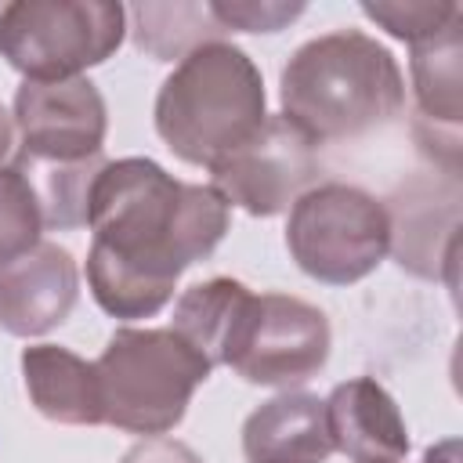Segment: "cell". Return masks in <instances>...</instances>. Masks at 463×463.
Instances as JSON below:
<instances>
[{
  "label": "cell",
  "instance_id": "d6986e66",
  "mask_svg": "<svg viewBox=\"0 0 463 463\" xmlns=\"http://www.w3.org/2000/svg\"><path fill=\"white\" fill-rule=\"evenodd\" d=\"M362 14L380 29H387L394 40H405L412 47L449 29L463 14V7L441 0H376V4H362Z\"/></svg>",
  "mask_w": 463,
  "mask_h": 463
},
{
  "label": "cell",
  "instance_id": "5b68a950",
  "mask_svg": "<svg viewBox=\"0 0 463 463\" xmlns=\"http://www.w3.org/2000/svg\"><path fill=\"white\" fill-rule=\"evenodd\" d=\"M127 33L112 0H14L0 14V58L33 83L76 80L109 61Z\"/></svg>",
  "mask_w": 463,
  "mask_h": 463
},
{
  "label": "cell",
  "instance_id": "7402d4cb",
  "mask_svg": "<svg viewBox=\"0 0 463 463\" xmlns=\"http://www.w3.org/2000/svg\"><path fill=\"white\" fill-rule=\"evenodd\" d=\"M423 463H459V441L456 438H445V441L430 445L423 452Z\"/></svg>",
  "mask_w": 463,
  "mask_h": 463
},
{
  "label": "cell",
  "instance_id": "3957f363",
  "mask_svg": "<svg viewBox=\"0 0 463 463\" xmlns=\"http://www.w3.org/2000/svg\"><path fill=\"white\" fill-rule=\"evenodd\" d=\"M156 134L192 166H217L268 119V94L253 58L213 40L184 54L156 94Z\"/></svg>",
  "mask_w": 463,
  "mask_h": 463
},
{
  "label": "cell",
  "instance_id": "7c38bea8",
  "mask_svg": "<svg viewBox=\"0 0 463 463\" xmlns=\"http://www.w3.org/2000/svg\"><path fill=\"white\" fill-rule=\"evenodd\" d=\"M322 405L333 452H344L351 463H405V420L398 412V402L373 376L336 383Z\"/></svg>",
  "mask_w": 463,
  "mask_h": 463
},
{
  "label": "cell",
  "instance_id": "5bb4252c",
  "mask_svg": "<svg viewBox=\"0 0 463 463\" xmlns=\"http://www.w3.org/2000/svg\"><path fill=\"white\" fill-rule=\"evenodd\" d=\"M22 380L33 409L61 427H98L101 391L94 362L58 344H33L22 351Z\"/></svg>",
  "mask_w": 463,
  "mask_h": 463
},
{
  "label": "cell",
  "instance_id": "603a6c76",
  "mask_svg": "<svg viewBox=\"0 0 463 463\" xmlns=\"http://www.w3.org/2000/svg\"><path fill=\"white\" fill-rule=\"evenodd\" d=\"M14 152V119L11 112L0 105V166H7V156Z\"/></svg>",
  "mask_w": 463,
  "mask_h": 463
},
{
  "label": "cell",
  "instance_id": "52a82bcc",
  "mask_svg": "<svg viewBox=\"0 0 463 463\" xmlns=\"http://www.w3.org/2000/svg\"><path fill=\"white\" fill-rule=\"evenodd\" d=\"M333 333L326 311L289 293H253L228 369L253 387H300L329 362Z\"/></svg>",
  "mask_w": 463,
  "mask_h": 463
},
{
  "label": "cell",
  "instance_id": "e0dca14e",
  "mask_svg": "<svg viewBox=\"0 0 463 463\" xmlns=\"http://www.w3.org/2000/svg\"><path fill=\"white\" fill-rule=\"evenodd\" d=\"M14 166L29 177V184L36 192L43 228H51V232H72V228H83L87 224L90 184H94L98 170L105 166L101 156L80 159V163H47V159L14 156Z\"/></svg>",
  "mask_w": 463,
  "mask_h": 463
},
{
  "label": "cell",
  "instance_id": "30bf717a",
  "mask_svg": "<svg viewBox=\"0 0 463 463\" xmlns=\"http://www.w3.org/2000/svg\"><path fill=\"white\" fill-rule=\"evenodd\" d=\"M391 250L398 264L420 279H441V264L456 286V232H459V181L412 177L391 199Z\"/></svg>",
  "mask_w": 463,
  "mask_h": 463
},
{
  "label": "cell",
  "instance_id": "ac0fdd59",
  "mask_svg": "<svg viewBox=\"0 0 463 463\" xmlns=\"http://www.w3.org/2000/svg\"><path fill=\"white\" fill-rule=\"evenodd\" d=\"M43 217L29 177L11 163L0 166V268L40 246Z\"/></svg>",
  "mask_w": 463,
  "mask_h": 463
},
{
  "label": "cell",
  "instance_id": "2e32d148",
  "mask_svg": "<svg viewBox=\"0 0 463 463\" xmlns=\"http://www.w3.org/2000/svg\"><path fill=\"white\" fill-rule=\"evenodd\" d=\"M127 18L134 22V47L145 51L156 61H181L203 43H213L224 36L221 22L206 4H134L127 7Z\"/></svg>",
  "mask_w": 463,
  "mask_h": 463
},
{
  "label": "cell",
  "instance_id": "cb8c5ba5",
  "mask_svg": "<svg viewBox=\"0 0 463 463\" xmlns=\"http://www.w3.org/2000/svg\"><path fill=\"white\" fill-rule=\"evenodd\" d=\"M4 7H7V4H0V14H4Z\"/></svg>",
  "mask_w": 463,
  "mask_h": 463
},
{
  "label": "cell",
  "instance_id": "ba28073f",
  "mask_svg": "<svg viewBox=\"0 0 463 463\" xmlns=\"http://www.w3.org/2000/svg\"><path fill=\"white\" fill-rule=\"evenodd\" d=\"M322 159L286 116H268L264 127L217 166H210L213 192L250 217H275L318 184Z\"/></svg>",
  "mask_w": 463,
  "mask_h": 463
},
{
  "label": "cell",
  "instance_id": "6da1fadb",
  "mask_svg": "<svg viewBox=\"0 0 463 463\" xmlns=\"http://www.w3.org/2000/svg\"><path fill=\"white\" fill-rule=\"evenodd\" d=\"M232 221L210 184H188L156 159L105 163L87 199V286L112 318H152L174 300L184 268L206 260Z\"/></svg>",
  "mask_w": 463,
  "mask_h": 463
},
{
  "label": "cell",
  "instance_id": "8fae6325",
  "mask_svg": "<svg viewBox=\"0 0 463 463\" xmlns=\"http://www.w3.org/2000/svg\"><path fill=\"white\" fill-rule=\"evenodd\" d=\"M80 297V268L58 242H40L0 268V329L11 336H43L58 329Z\"/></svg>",
  "mask_w": 463,
  "mask_h": 463
},
{
  "label": "cell",
  "instance_id": "8992f818",
  "mask_svg": "<svg viewBox=\"0 0 463 463\" xmlns=\"http://www.w3.org/2000/svg\"><path fill=\"white\" fill-rule=\"evenodd\" d=\"M286 250L307 279L354 286L391 253V221L376 195L344 181H322L289 206Z\"/></svg>",
  "mask_w": 463,
  "mask_h": 463
},
{
  "label": "cell",
  "instance_id": "277c9868",
  "mask_svg": "<svg viewBox=\"0 0 463 463\" xmlns=\"http://www.w3.org/2000/svg\"><path fill=\"white\" fill-rule=\"evenodd\" d=\"M94 373L101 391V416L109 427L141 438H163L184 420L192 394L199 383H206L213 365L170 326H123L109 336Z\"/></svg>",
  "mask_w": 463,
  "mask_h": 463
},
{
  "label": "cell",
  "instance_id": "9c48e42d",
  "mask_svg": "<svg viewBox=\"0 0 463 463\" xmlns=\"http://www.w3.org/2000/svg\"><path fill=\"white\" fill-rule=\"evenodd\" d=\"M11 119L22 137L18 156L47 163H80L101 156L109 130L105 98L87 76L54 83L25 80L14 90Z\"/></svg>",
  "mask_w": 463,
  "mask_h": 463
},
{
  "label": "cell",
  "instance_id": "ffe728a7",
  "mask_svg": "<svg viewBox=\"0 0 463 463\" xmlns=\"http://www.w3.org/2000/svg\"><path fill=\"white\" fill-rule=\"evenodd\" d=\"M213 18L224 33H279L304 14V4L286 0H210Z\"/></svg>",
  "mask_w": 463,
  "mask_h": 463
},
{
  "label": "cell",
  "instance_id": "9a60e30c",
  "mask_svg": "<svg viewBox=\"0 0 463 463\" xmlns=\"http://www.w3.org/2000/svg\"><path fill=\"white\" fill-rule=\"evenodd\" d=\"M250 300L253 293L239 279L217 275V279L195 282L177 297L170 329L184 344H192L210 365H228V354L235 347Z\"/></svg>",
  "mask_w": 463,
  "mask_h": 463
},
{
  "label": "cell",
  "instance_id": "44dd1931",
  "mask_svg": "<svg viewBox=\"0 0 463 463\" xmlns=\"http://www.w3.org/2000/svg\"><path fill=\"white\" fill-rule=\"evenodd\" d=\"M123 463H203L184 441H174V438H145L137 441Z\"/></svg>",
  "mask_w": 463,
  "mask_h": 463
},
{
  "label": "cell",
  "instance_id": "4fadbf2b",
  "mask_svg": "<svg viewBox=\"0 0 463 463\" xmlns=\"http://www.w3.org/2000/svg\"><path fill=\"white\" fill-rule=\"evenodd\" d=\"M246 463H326L333 438L326 405L311 391H286L253 409L242 423Z\"/></svg>",
  "mask_w": 463,
  "mask_h": 463
},
{
  "label": "cell",
  "instance_id": "7a4b0ae2",
  "mask_svg": "<svg viewBox=\"0 0 463 463\" xmlns=\"http://www.w3.org/2000/svg\"><path fill=\"white\" fill-rule=\"evenodd\" d=\"M282 112L307 141H351L387 127L405 105L394 54L362 29H333L300 43L279 76Z\"/></svg>",
  "mask_w": 463,
  "mask_h": 463
}]
</instances>
